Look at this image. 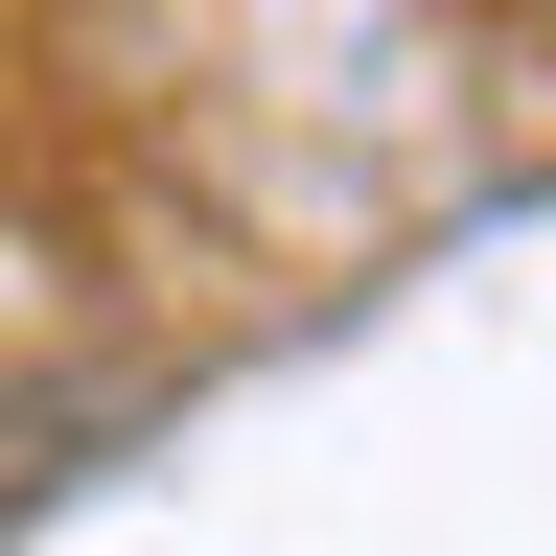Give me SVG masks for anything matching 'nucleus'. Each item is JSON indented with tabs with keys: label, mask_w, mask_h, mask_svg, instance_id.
Returning <instances> with one entry per match:
<instances>
[]
</instances>
